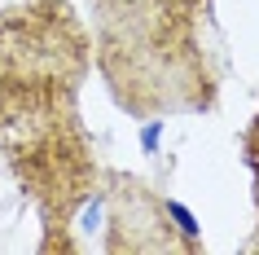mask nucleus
<instances>
[{"mask_svg": "<svg viewBox=\"0 0 259 255\" xmlns=\"http://www.w3.org/2000/svg\"><path fill=\"white\" fill-rule=\"evenodd\" d=\"M163 128H167L163 119H150L145 128H141V150H145V154H158V145H163Z\"/></svg>", "mask_w": 259, "mask_h": 255, "instance_id": "2", "label": "nucleus"}, {"mask_svg": "<svg viewBox=\"0 0 259 255\" xmlns=\"http://www.w3.org/2000/svg\"><path fill=\"white\" fill-rule=\"evenodd\" d=\"M79 229L83 233H93V229H101V198H88L79 211Z\"/></svg>", "mask_w": 259, "mask_h": 255, "instance_id": "3", "label": "nucleus"}, {"mask_svg": "<svg viewBox=\"0 0 259 255\" xmlns=\"http://www.w3.org/2000/svg\"><path fill=\"white\" fill-rule=\"evenodd\" d=\"M167 220H171V225H176L180 233H185V242H189V246H198V238H202V225H198V215H193L189 207H185V202L167 198Z\"/></svg>", "mask_w": 259, "mask_h": 255, "instance_id": "1", "label": "nucleus"}]
</instances>
